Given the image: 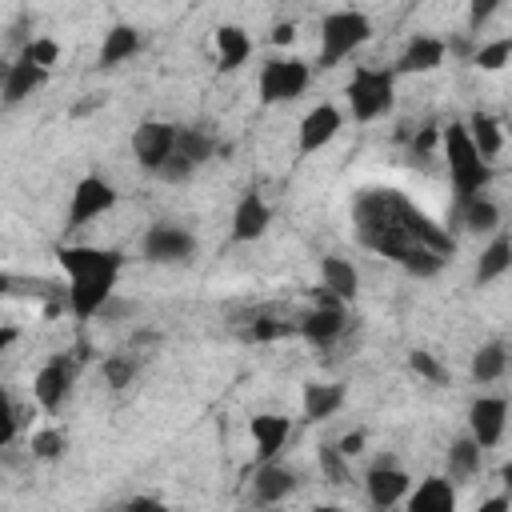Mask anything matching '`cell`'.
<instances>
[{
    "instance_id": "obj_30",
    "label": "cell",
    "mask_w": 512,
    "mask_h": 512,
    "mask_svg": "<svg viewBox=\"0 0 512 512\" xmlns=\"http://www.w3.org/2000/svg\"><path fill=\"white\" fill-rule=\"evenodd\" d=\"M504 364H508L504 344H500V340H488V344H480L476 356H472V380H476V384H492V380L504 376Z\"/></svg>"
},
{
    "instance_id": "obj_39",
    "label": "cell",
    "mask_w": 512,
    "mask_h": 512,
    "mask_svg": "<svg viewBox=\"0 0 512 512\" xmlns=\"http://www.w3.org/2000/svg\"><path fill=\"white\" fill-rule=\"evenodd\" d=\"M336 444H340V452L352 460V456H360V452H364V432H348V436H340Z\"/></svg>"
},
{
    "instance_id": "obj_4",
    "label": "cell",
    "mask_w": 512,
    "mask_h": 512,
    "mask_svg": "<svg viewBox=\"0 0 512 512\" xmlns=\"http://www.w3.org/2000/svg\"><path fill=\"white\" fill-rule=\"evenodd\" d=\"M392 100H396V68H368L360 64L348 80V108H352V120L368 124V120H380L384 112H392Z\"/></svg>"
},
{
    "instance_id": "obj_7",
    "label": "cell",
    "mask_w": 512,
    "mask_h": 512,
    "mask_svg": "<svg viewBox=\"0 0 512 512\" xmlns=\"http://www.w3.org/2000/svg\"><path fill=\"white\" fill-rule=\"evenodd\" d=\"M116 268L108 272H84V276H68V308L76 320H92L96 312H104V304L112 300L116 288Z\"/></svg>"
},
{
    "instance_id": "obj_27",
    "label": "cell",
    "mask_w": 512,
    "mask_h": 512,
    "mask_svg": "<svg viewBox=\"0 0 512 512\" xmlns=\"http://www.w3.org/2000/svg\"><path fill=\"white\" fill-rule=\"evenodd\" d=\"M512 268V236H496L476 260V284H492Z\"/></svg>"
},
{
    "instance_id": "obj_32",
    "label": "cell",
    "mask_w": 512,
    "mask_h": 512,
    "mask_svg": "<svg viewBox=\"0 0 512 512\" xmlns=\"http://www.w3.org/2000/svg\"><path fill=\"white\" fill-rule=\"evenodd\" d=\"M28 448H32L36 460H56V456H64L68 436L60 428H40V432H32V444Z\"/></svg>"
},
{
    "instance_id": "obj_10",
    "label": "cell",
    "mask_w": 512,
    "mask_h": 512,
    "mask_svg": "<svg viewBox=\"0 0 512 512\" xmlns=\"http://www.w3.org/2000/svg\"><path fill=\"white\" fill-rule=\"evenodd\" d=\"M116 204V188L104 176H84L72 188V204H68V228H84L88 220L104 216Z\"/></svg>"
},
{
    "instance_id": "obj_31",
    "label": "cell",
    "mask_w": 512,
    "mask_h": 512,
    "mask_svg": "<svg viewBox=\"0 0 512 512\" xmlns=\"http://www.w3.org/2000/svg\"><path fill=\"white\" fill-rule=\"evenodd\" d=\"M472 64L480 72H500L504 64H512V36H500V40H488L472 52Z\"/></svg>"
},
{
    "instance_id": "obj_13",
    "label": "cell",
    "mask_w": 512,
    "mask_h": 512,
    "mask_svg": "<svg viewBox=\"0 0 512 512\" xmlns=\"http://www.w3.org/2000/svg\"><path fill=\"white\" fill-rule=\"evenodd\" d=\"M72 360H64V356H52L40 372H36V380H32V396H36V404L44 408V412H56L64 400H68V388H72Z\"/></svg>"
},
{
    "instance_id": "obj_16",
    "label": "cell",
    "mask_w": 512,
    "mask_h": 512,
    "mask_svg": "<svg viewBox=\"0 0 512 512\" xmlns=\"http://www.w3.org/2000/svg\"><path fill=\"white\" fill-rule=\"evenodd\" d=\"M444 52H448V44L440 40V36H412L408 44H404V52H400V60H396V72H404V76H420V72H436L440 64H444Z\"/></svg>"
},
{
    "instance_id": "obj_19",
    "label": "cell",
    "mask_w": 512,
    "mask_h": 512,
    "mask_svg": "<svg viewBox=\"0 0 512 512\" xmlns=\"http://www.w3.org/2000/svg\"><path fill=\"white\" fill-rule=\"evenodd\" d=\"M248 428H252V440H256L260 460H276V452L284 448V440H288V432H292L288 416H276V412H260V416H252Z\"/></svg>"
},
{
    "instance_id": "obj_1",
    "label": "cell",
    "mask_w": 512,
    "mask_h": 512,
    "mask_svg": "<svg viewBox=\"0 0 512 512\" xmlns=\"http://www.w3.org/2000/svg\"><path fill=\"white\" fill-rule=\"evenodd\" d=\"M352 224L364 248L388 256L412 276H436L444 260L456 252L448 228H440L396 188H364L352 204Z\"/></svg>"
},
{
    "instance_id": "obj_43",
    "label": "cell",
    "mask_w": 512,
    "mask_h": 512,
    "mask_svg": "<svg viewBox=\"0 0 512 512\" xmlns=\"http://www.w3.org/2000/svg\"><path fill=\"white\" fill-rule=\"evenodd\" d=\"M12 344H16V328H12V324H4V328H0V352H4V348H12Z\"/></svg>"
},
{
    "instance_id": "obj_26",
    "label": "cell",
    "mask_w": 512,
    "mask_h": 512,
    "mask_svg": "<svg viewBox=\"0 0 512 512\" xmlns=\"http://www.w3.org/2000/svg\"><path fill=\"white\" fill-rule=\"evenodd\" d=\"M304 420H328L340 412L344 404V388L340 384H304Z\"/></svg>"
},
{
    "instance_id": "obj_38",
    "label": "cell",
    "mask_w": 512,
    "mask_h": 512,
    "mask_svg": "<svg viewBox=\"0 0 512 512\" xmlns=\"http://www.w3.org/2000/svg\"><path fill=\"white\" fill-rule=\"evenodd\" d=\"M500 4H504V0H468V28L480 32V28L500 12Z\"/></svg>"
},
{
    "instance_id": "obj_35",
    "label": "cell",
    "mask_w": 512,
    "mask_h": 512,
    "mask_svg": "<svg viewBox=\"0 0 512 512\" xmlns=\"http://www.w3.org/2000/svg\"><path fill=\"white\" fill-rule=\"evenodd\" d=\"M408 368L416 372V376H424L428 384H444L448 380V372H444V364L432 356V352H424V348H416V352H408Z\"/></svg>"
},
{
    "instance_id": "obj_28",
    "label": "cell",
    "mask_w": 512,
    "mask_h": 512,
    "mask_svg": "<svg viewBox=\"0 0 512 512\" xmlns=\"http://www.w3.org/2000/svg\"><path fill=\"white\" fill-rule=\"evenodd\" d=\"M480 444L472 440V432L468 436H460L452 448H448V476L456 480V484H464V480H472L476 472H480Z\"/></svg>"
},
{
    "instance_id": "obj_2",
    "label": "cell",
    "mask_w": 512,
    "mask_h": 512,
    "mask_svg": "<svg viewBox=\"0 0 512 512\" xmlns=\"http://www.w3.org/2000/svg\"><path fill=\"white\" fill-rule=\"evenodd\" d=\"M440 144H444V164H448V180L456 188V200L464 196H476L484 184H488V160L480 156L468 124H448L440 132Z\"/></svg>"
},
{
    "instance_id": "obj_17",
    "label": "cell",
    "mask_w": 512,
    "mask_h": 512,
    "mask_svg": "<svg viewBox=\"0 0 512 512\" xmlns=\"http://www.w3.org/2000/svg\"><path fill=\"white\" fill-rule=\"evenodd\" d=\"M344 304H312V312L300 320V336H308L312 344L328 348L340 332H344Z\"/></svg>"
},
{
    "instance_id": "obj_45",
    "label": "cell",
    "mask_w": 512,
    "mask_h": 512,
    "mask_svg": "<svg viewBox=\"0 0 512 512\" xmlns=\"http://www.w3.org/2000/svg\"><path fill=\"white\" fill-rule=\"evenodd\" d=\"M500 480H504V484H508V492H512V464H504V468H500Z\"/></svg>"
},
{
    "instance_id": "obj_12",
    "label": "cell",
    "mask_w": 512,
    "mask_h": 512,
    "mask_svg": "<svg viewBox=\"0 0 512 512\" xmlns=\"http://www.w3.org/2000/svg\"><path fill=\"white\" fill-rule=\"evenodd\" d=\"M504 424H508V400L504 396H480V400H472V408H468V432H472V440L480 448L500 444Z\"/></svg>"
},
{
    "instance_id": "obj_41",
    "label": "cell",
    "mask_w": 512,
    "mask_h": 512,
    "mask_svg": "<svg viewBox=\"0 0 512 512\" xmlns=\"http://www.w3.org/2000/svg\"><path fill=\"white\" fill-rule=\"evenodd\" d=\"M436 140H440V132H436V128H432V124H428V128H424V132H420V136H416V148H420V152H428V148H432V144H436Z\"/></svg>"
},
{
    "instance_id": "obj_14",
    "label": "cell",
    "mask_w": 512,
    "mask_h": 512,
    "mask_svg": "<svg viewBox=\"0 0 512 512\" xmlns=\"http://www.w3.org/2000/svg\"><path fill=\"white\" fill-rule=\"evenodd\" d=\"M340 124H344V116H340L336 104H316V108L300 120V156H312V152H320L324 144H332L336 132H340Z\"/></svg>"
},
{
    "instance_id": "obj_15",
    "label": "cell",
    "mask_w": 512,
    "mask_h": 512,
    "mask_svg": "<svg viewBox=\"0 0 512 512\" xmlns=\"http://www.w3.org/2000/svg\"><path fill=\"white\" fill-rule=\"evenodd\" d=\"M268 224H272V208L264 204V196L260 192H244L236 212H232V240L236 244H252V240H260L268 232Z\"/></svg>"
},
{
    "instance_id": "obj_36",
    "label": "cell",
    "mask_w": 512,
    "mask_h": 512,
    "mask_svg": "<svg viewBox=\"0 0 512 512\" xmlns=\"http://www.w3.org/2000/svg\"><path fill=\"white\" fill-rule=\"evenodd\" d=\"M300 332V324H288V320H256L244 328V340H280V336H292Z\"/></svg>"
},
{
    "instance_id": "obj_25",
    "label": "cell",
    "mask_w": 512,
    "mask_h": 512,
    "mask_svg": "<svg viewBox=\"0 0 512 512\" xmlns=\"http://www.w3.org/2000/svg\"><path fill=\"white\" fill-rule=\"evenodd\" d=\"M456 216H460V224L468 228V232H492L496 224H500V208L488 200V196H464V200H456Z\"/></svg>"
},
{
    "instance_id": "obj_18",
    "label": "cell",
    "mask_w": 512,
    "mask_h": 512,
    "mask_svg": "<svg viewBox=\"0 0 512 512\" xmlns=\"http://www.w3.org/2000/svg\"><path fill=\"white\" fill-rule=\"evenodd\" d=\"M44 80H48V68H36V64H28V60L20 56L16 64L4 68V104L12 108V104H20V100H28Z\"/></svg>"
},
{
    "instance_id": "obj_44",
    "label": "cell",
    "mask_w": 512,
    "mask_h": 512,
    "mask_svg": "<svg viewBox=\"0 0 512 512\" xmlns=\"http://www.w3.org/2000/svg\"><path fill=\"white\" fill-rule=\"evenodd\" d=\"M128 508H160V500H148V496H132Z\"/></svg>"
},
{
    "instance_id": "obj_21",
    "label": "cell",
    "mask_w": 512,
    "mask_h": 512,
    "mask_svg": "<svg viewBox=\"0 0 512 512\" xmlns=\"http://www.w3.org/2000/svg\"><path fill=\"white\" fill-rule=\"evenodd\" d=\"M456 504V488H452V476H428L416 484V492L408 496V508L412 512H452Z\"/></svg>"
},
{
    "instance_id": "obj_34",
    "label": "cell",
    "mask_w": 512,
    "mask_h": 512,
    "mask_svg": "<svg viewBox=\"0 0 512 512\" xmlns=\"http://www.w3.org/2000/svg\"><path fill=\"white\" fill-rule=\"evenodd\" d=\"M28 64H36V68H52L56 60H60V44L52 40V36H36V40H28L24 44V52H20Z\"/></svg>"
},
{
    "instance_id": "obj_20",
    "label": "cell",
    "mask_w": 512,
    "mask_h": 512,
    "mask_svg": "<svg viewBox=\"0 0 512 512\" xmlns=\"http://www.w3.org/2000/svg\"><path fill=\"white\" fill-rule=\"evenodd\" d=\"M292 488H296V476H292L288 468L264 460V464L256 468V480H252V500H256V504H280Z\"/></svg>"
},
{
    "instance_id": "obj_29",
    "label": "cell",
    "mask_w": 512,
    "mask_h": 512,
    "mask_svg": "<svg viewBox=\"0 0 512 512\" xmlns=\"http://www.w3.org/2000/svg\"><path fill=\"white\" fill-rule=\"evenodd\" d=\"M468 132H472V140H476V148H480L484 160L500 156V148H504V128H500L496 116H488V112H472V116H468Z\"/></svg>"
},
{
    "instance_id": "obj_33",
    "label": "cell",
    "mask_w": 512,
    "mask_h": 512,
    "mask_svg": "<svg viewBox=\"0 0 512 512\" xmlns=\"http://www.w3.org/2000/svg\"><path fill=\"white\" fill-rule=\"evenodd\" d=\"M316 456H320V472H324V480L340 488V484L348 480V456L340 452V444H320Z\"/></svg>"
},
{
    "instance_id": "obj_22",
    "label": "cell",
    "mask_w": 512,
    "mask_h": 512,
    "mask_svg": "<svg viewBox=\"0 0 512 512\" xmlns=\"http://www.w3.org/2000/svg\"><path fill=\"white\" fill-rule=\"evenodd\" d=\"M252 52V40L240 24H220L216 28V68L220 72H236Z\"/></svg>"
},
{
    "instance_id": "obj_3",
    "label": "cell",
    "mask_w": 512,
    "mask_h": 512,
    "mask_svg": "<svg viewBox=\"0 0 512 512\" xmlns=\"http://www.w3.org/2000/svg\"><path fill=\"white\" fill-rule=\"evenodd\" d=\"M368 40H372V20L364 12H356V8L328 12L320 20V68H336Z\"/></svg>"
},
{
    "instance_id": "obj_11",
    "label": "cell",
    "mask_w": 512,
    "mask_h": 512,
    "mask_svg": "<svg viewBox=\"0 0 512 512\" xmlns=\"http://www.w3.org/2000/svg\"><path fill=\"white\" fill-rule=\"evenodd\" d=\"M408 472L404 468H396V460L392 456H380L372 468H368V476H364V488H368V500L376 504V508H392V504H400L404 496H408Z\"/></svg>"
},
{
    "instance_id": "obj_8",
    "label": "cell",
    "mask_w": 512,
    "mask_h": 512,
    "mask_svg": "<svg viewBox=\"0 0 512 512\" xmlns=\"http://www.w3.org/2000/svg\"><path fill=\"white\" fill-rule=\"evenodd\" d=\"M144 256L152 264H188L196 256V236L180 224H152L144 232Z\"/></svg>"
},
{
    "instance_id": "obj_5",
    "label": "cell",
    "mask_w": 512,
    "mask_h": 512,
    "mask_svg": "<svg viewBox=\"0 0 512 512\" xmlns=\"http://www.w3.org/2000/svg\"><path fill=\"white\" fill-rule=\"evenodd\" d=\"M312 80V68L296 56H272L264 60L260 68V80H256V92H260V104H284V100H296Z\"/></svg>"
},
{
    "instance_id": "obj_40",
    "label": "cell",
    "mask_w": 512,
    "mask_h": 512,
    "mask_svg": "<svg viewBox=\"0 0 512 512\" xmlns=\"http://www.w3.org/2000/svg\"><path fill=\"white\" fill-rule=\"evenodd\" d=\"M292 40H296V24H292V20L272 28V44H280V48H284V44H292Z\"/></svg>"
},
{
    "instance_id": "obj_42",
    "label": "cell",
    "mask_w": 512,
    "mask_h": 512,
    "mask_svg": "<svg viewBox=\"0 0 512 512\" xmlns=\"http://www.w3.org/2000/svg\"><path fill=\"white\" fill-rule=\"evenodd\" d=\"M504 508H512V496H496V500L480 504V512H504Z\"/></svg>"
},
{
    "instance_id": "obj_6",
    "label": "cell",
    "mask_w": 512,
    "mask_h": 512,
    "mask_svg": "<svg viewBox=\"0 0 512 512\" xmlns=\"http://www.w3.org/2000/svg\"><path fill=\"white\" fill-rule=\"evenodd\" d=\"M216 152V140L204 132V128H176V148H172V156L160 164V180H168V184H180V180H188L208 156Z\"/></svg>"
},
{
    "instance_id": "obj_9",
    "label": "cell",
    "mask_w": 512,
    "mask_h": 512,
    "mask_svg": "<svg viewBox=\"0 0 512 512\" xmlns=\"http://www.w3.org/2000/svg\"><path fill=\"white\" fill-rule=\"evenodd\" d=\"M176 128H180V124L144 120V124L132 132V152H136V164H140L144 172H160V164L172 156V148H176Z\"/></svg>"
},
{
    "instance_id": "obj_37",
    "label": "cell",
    "mask_w": 512,
    "mask_h": 512,
    "mask_svg": "<svg viewBox=\"0 0 512 512\" xmlns=\"http://www.w3.org/2000/svg\"><path fill=\"white\" fill-rule=\"evenodd\" d=\"M100 372H104V380H108L112 388H128L132 376H136V364H132L128 356H108V360L100 364Z\"/></svg>"
},
{
    "instance_id": "obj_24",
    "label": "cell",
    "mask_w": 512,
    "mask_h": 512,
    "mask_svg": "<svg viewBox=\"0 0 512 512\" xmlns=\"http://www.w3.org/2000/svg\"><path fill=\"white\" fill-rule=\"evenodd\" d=\"M136 48H140V32H136L132 24H116V28L104 32V44H100L96 64H100V68H116V64H124Z\"/></svg>"
},
{
    "instance_id": "obj_23",
    "label": "cell",
    "mask_w": 512,
    "mask_h": 512,
    "mask_svg": "<svg viewBox=\"0 0 512 512\" xmlns=\"http://www.w3.org/2000/svg\"><path fill=\"white\" fill-rule=\"evenodd\" d=\"M320 284H324L328 292H336V296L348 304V300H356V292H360V272H356L352 260H344V256H320Z\"/></svg>"
}]
</instances>
